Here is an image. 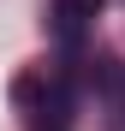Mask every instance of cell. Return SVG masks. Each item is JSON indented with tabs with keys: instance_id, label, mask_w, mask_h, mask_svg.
<instances>
[{
	"instance_id": "cell-1",
	"label": "cell",
	"mask_w": 125,
	"mask_h": 131,
	"mask_svg": "<svg viewBox=\"0 0 125 131\" xmlns=\"http://www.w3.org/2000/svg\"><path fill=\"white\" fill-rule=\"evenodd\" d=\"M48 18H54V36H60V42H77V36L101 18V0H54Z\"/></svg>"
}]
</instances>
